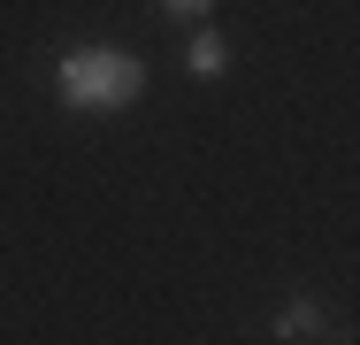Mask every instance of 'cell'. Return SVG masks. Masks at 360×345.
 Segmentation results:
<instances>
[{"label": "cell", "mask_w": 360, "mask_h": 345, "mask_svg": "<svg viewBox=\"0 0 360 345\" xmlns=\"http://www.w3.org/2000/svg\"><path fill=\"white\" fill-rule=\"evenodd\" d=\"M222 62H230V54H222L215 31H200V39L184 46V69H192V77H222Z\"/></svg>", "instance_id": "3957f363"}, {"label": "cell", "mask_w": 360, "mask_h": 345, "mask_svg": "<svg viewBox=\"0 0 360 345\" xmlns=\"http://www.w3.org/2000/svg\"><path fill=\"white\" fill-rule=\"evenodd\" d=\"M276 338H338V330H330V315L314 299H291L284 315H276Z\"/></svg>", "instance_id": "7a4b0ae2"}, {"label": "cell", "mask_w": 360, "mask_h": 345, "mask_svg": "<svg viewBox=\"0 0 360 345\" xmlns=\"http://www.w3.org/2000/svg\"><path fill=\"white\" fill-rule=\"evenodd\" d=\"M54 92H62V108H77V115H115V108H139L146 62L123 54V46H77L54 69Z\"/></svg>", "instance_id": "6da1fadb"}, {"label": "cell", "mask_w": 360, "mask_h": 345, "mask_svg": "<svg viewBox=\"0 0 360 345\" xmlns=\"http://www.w3.org/2000/svg\"><path fill=\"white\" fill-rule=\"evenodd\" d=\"M169 15H184V23H207V0H161Z\"/></svg>", "instance_id": "277c9868"}]
</instances>
